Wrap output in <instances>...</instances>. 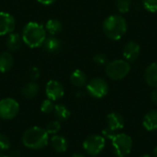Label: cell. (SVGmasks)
Listing matches in <instances>:
<instances>
[{
	"instance_id": "9a60e30c",
	"label": "cell",
	"mask_w": 157,
	"mask_h": 157,
	"mask_svg": "<svg viewBox=\"0 0 157 157\" xmlns=\"http://www.w3.org/2000/svg\"><path fill=\"white\" fill-rule=\"evenodd\" d=\"M43 49L49 52V53H55V52H58L61 48H62V41L57 39L55 36H52L51 37H48L46 38V40H44L43 44Z\"/></svg>"
},
{
	"instance_id": "4dcf8cb0",
	"label": "cell",
	"mask_w": 157,
	"mask_h": 157,
	"mask_svg": "<svg viewBox=\"0 0 157 157\" xmlns=\"http://www.w3.org/2000/svg\"><path fill=\"white\" fill-rule=\"evenodd\" d=\"M39 3L42 4V5H45V6H49V5H52V3H54L55 0H37Z\"/></svg>"
},
{
	"instance_id": "7402d4cb",
	"label": "cell",
	"mask_w": 157,
	"mask_h": 157,
	"mask_svg": "<svg viewBox=\"0 0 157 157\" xmlns=\"http://www.w3.org/2000/svg\"><path fill=\"white\" fill-rule=\"evenodd\" d=\"M56 119L59 121H65L69 119L71 113L69 109L63 104H57L54 106V110H53Z\"/></svg>"
},
{
	"instance_id": "9c48e42d",
	"label": "cell",
	"mask_w": 157,
	"mask_h": 157,
	"mask_svg": "<svg viewBox=\"0 0 157 157\" xmlns=\"http://www.w3.org/2000/svg\"><path fill=\"white\" fill-rule=\"evenodd\" d=\"M45 93L49 99L52 101H56V100L61 99L63 97L64 88L60 82L56 80H51L46 85Z\"/></svg>"
},
{
	"instance_id": "e575fe53",
	"label": "cell",
	"mask_w": 157,
	"mask_h": 157,
	"mask_svg": "<svg viewBox=\"0 0 157 157\" xmlns=\"http://www.w3.org/2000/svg\"><path fill=\"white\" fill-rule=\"evenodd\" d=\"M0 157H8V156H6V155H1V154H0Z\"/></svg>"
},
{
	"instance_id": "83f0119b",
	"label": "cell",
	"mask_w": 157,
	"mask_h": 157,
	"mask_svg": "<svg viewBox=\"0 0 157 157\" xmlns=\"http://www.w3.org/2000/svg\"><path fill=\"white\" fill-rule=\"evenodd\" d=\"M93 62L98 64V65H105L108 63V58L105 54L102 53H98L94 56Z\"/></svg>"
},
{
	"instance_id": "603a6c76",
	"label": "cell",
	"mask_w": 157,
	"mask_h": 157,
	"mask_svg": "<svg viewBox=\"0 0 157 157\" xmlns=\"http://www.w3.org/2000/svg\"><path fill=\"white\" fill-rule=\"evenodd\" d=\"M132 0H116V7L121 14H126L130 11Z\"/></svg>"
},
{
	"instance_id": "4316f807",
	"label": "cell",
	"mask_w": 157,
	"mask_h": 157,
	"mask_svg": "<svg viewBox=\"0 0 157 157\" xmlns=\"http://www.w3.org/2000/svg\"><path fill=\"white\" fill-rule=\"evenodd\" d=\"M11 143L9 138L5 135L0 133V151H6L10 148Z\"/></svg>"
},
{
	"instance_id": "f1b7e54d",
	"label": "cell",
	"mask_w": 157,
	"mask_h": 157,
	"mask_svg": "<svg viewBox=\"0 0 157 157\" xmlns=\"http://www.w3.org/2000/svg\"><path fill=\"white\" fill-rule=\"evenodd\" d=\"M29 75H30V78L34 81V80H37L40 75V69L38 67H33L31 68L30 70V73H29Z\"/></svg>"
},
{
	"instance_id": "ffe728a7",
	"label": "cell",
	"mask_w": 157,
	"mask_h": 157,
	"mask_svg": "<svg viewBox=\"0 0 157 157\" xmlns=\"http://www.w3.org/2000/svg\"><path fill=\"white\" fill-rule=\"evenodd\" d=\"M22 95L27 99H33L39 93V86L35 82L26 84L22 88Z\"/></svg>"
},
{
	"instance_id": "44dd1931",
	"label": "cell",
	"mask_w": 157,
	"mask_h": 157,
	"mask_svg": "<svg viewBox=\"0 0 157 157\" xmlns=\"http://www.w3.org/2000/svg\"><path fill=\"white\" fill-rule=\"evenodd\" d=\"M45 29L52 35V36H55L58 33H60L63 29V25L61 23V21H59L58 19H49L46 22L45 25Z\"/></svg>"
},
{
	"instance_id": "484cf974",
	"label": "cell",
	"mask_w": 157,
	"mask_h": 157,
	"mask_svg": "<svg viewBox=\"0 0 157 157\" xmlns=\"http://www.w3.org/2000/svg\"><path fill=\"white\" fill-rule=\"evenodd\" d=\"M143 6L150 13H157V0H143Z\"/></svg>"
},
{
	"instance_id": "f546056e",
	"label": "cell",
	"mask_w": 157,
	"mask_h": 157,
	"mask_svg": "<svg viewBox=\"0 0 157 157\" xmlns=\"http://www.w3.org/2000/svg\"><path fill=\"white\" fill-rule=\"evenodd\" d=\"M151 99L152 101L157 105V88H155L152 93H151Z\"/></svg>"
},
{
	"instance_id": "8992f818",
	"label": "cell",
	"mask_w": 157,
	"mask_h": 157,
	"mask_svg": "<svg viewBox=\"0 0 157 157\" xmlns=\"http://www.w3.org/2000/svg\"><path fill=\"white\" fill-rule=\"evenodd\" d=\"M106 141L105 138L98 134H93L88 136L83 143L85 151L90 155H98L105 148Z\"/></svg>"
},
{
	"instance_id": "1f68e13d",
	"label": "cell",
	"mask_w": 157,
	"mask_h": 157,
	"mask_svg": "<svg viewBox=\"0 0 157 157\" xmlns=\"http://www.w3.org/2000/svg\"><path fill=\"white\" fill-rule=\"evenodd\" d=\"M71 157H85V155H82V154H80V153H75V154L72 155V156Z\"/></svg>"
},
{
	"instance_id": "2e32d148",
	"label": "cell",
	"mask_w": 157,
	"mask_h": 157,
	"mask_svg": "<svg viewBox=\"0 0 157 157\" xmlns=\"http://www.w3.org/2000/svg\"><path fill=\"white\" fill-rule=\"evenodd\" d=\"M143 125L149 132L157 130V110L153 109L144 116Z\"/></svg>"
},
{
	"instance_id": "d6a6232c",
	"label": "cell",
	"mask_w": 157,
	"mask_h": 157,
	"mask_svg": "<svg viewBox=\"0 0 157 157\" xmlns=\"http://www.w3.org/2000/svg\"><path fill=\"white\" fill-rule=\"evenodd\" d=\"M154 156L157 157V146L154 149Z\"/></svg>"
},
{
	"instance_id": "d6986e66",
	"label": "cell",
	"mask_w": 157,
	"mask_h": 157,
	"mask_svg": "<svg viewBox=\"0 0 157 157\" xmlns=\"http://www.w3.org/2000/svg\"><path fill=\"white\" fill-rule=\"evenodd\" d=\"M70 81H71L72 85H74L75 86L82 87L86 84L87 77H86V75L82 70L77 69L72 73V75L70 76Z\"/></svg>"
},
{
	"instance_id": "e0dca14e",
	"label": "cell",
	"mask_w": 157,
	"mask_h": 157,
	"mask_svg": "<svg viewBox=\"0 0 157 157\" xmlns=\"http://www.w3.org/2000/svg\"><path fill=\"white\" fill-rule=\"evenodd\" d=\"M22 37L18 33H10L6 39V47L9 51L16 52L20 49L21 44H22Z\"/></svg>"
},
{
	"instance_id": "4fadbf2b",
	"label": "cell",
	"mask_w": 157,
	"mask_h": 157,
	"mask_svg": "<svg viewBox=\"0 0 157 157\" xmlns=\"http://www.w3.org/2000/svg\"><path fill=\"white\" fill-rule=\"evenodd\" d=\"M144 80L146 84L154 88L157 87V63H153L147 66L144 72Z\"/></svg>"
},
{
	"instance_id": "277c9868",
	"label": "cell",
	"mask_w": 157,
	"mask_h": 157,
	"mask_svg": "<svg viewBox=\"0 0 157 157\" xmlns=\"http://www.w3.org/2000/svg\"><path fill=\"white\" fill-rule=\"evenodd\" d=\"M103 135L112 142V146L118 157H125L132 149V139L125 133H116L105 129L102 132Z\"/></svg>"
},
{
	"instance_id": "30bf717a",
	"label": "cell",
	"mask_w": 157,
	"mask_h": 157,
	"mask_svg": "<svg viewBox=\"0 0 157 157\" xmlns=\"http://www.w3.org/2000/svg\"><path fill=\"white\" fill-rule=\"evenodd\" d=\"M141 53V47L140 45L134 41V40H131L128 41L122 50V54L124 57V60H126L129 63H133L135 62Z\"/></svg>"
},
{
	"instance_id": "8fae6325",
	"label": "cell",
	"mask_w": 157,
	"mask_h": 157,
	"mask_svg": "<svg viewBox=\"0 0 157 157\" xmlns=\"http://www.w3.org/2000/svg\"><path fill=\"white\" fill-rule=\"evenodd\" d=\"M15 18L6 12H0V36L10 34L15 29Z\"/></svg>"
},
{
	"instance_id": "836d02e7",
	"label": "cell",
	"mask_w": 157,
	"mask_h": 157,
	"mask_svg": "<svg viewBox=\"0 0 157 157\" xmlns=\"http://www.w3.org/2000/svg\"><path fill=\"white\" fill-rule=\"evenodd\" d=\"M141 157H151L149 155H142Z\"/></svg>"
},
{
	"instance_id": "ac0fdd59",
	"label": "cell",
	"mask_w": 157,
	"mask_h": 157,
	"mask_svg": "<svg viewBox=\"0 0 157 157\" xmlns=\"http://www.w3.org/2000/svg\"><path fill=\"white\" fill-rule=\"evenodd\" d=\"M14 63L13 56L10 52H4L0 53V73H6L9 71Z\"/></svg>"
},
{
	"instance_id": "7a4b0ae2",
	"label": "cell",
	"mask_w": 157,
	"mask_h": 157,
	"mask_svg": "<svg viewBox=\"0 0 157 157\" xmlns=\"http://www.w3.org/2000/svg\"><path fill=\"white\" fill-rule=\"evenodd\" d=\"M50 142L49 134L45 129L34 126L26 130L22 135L23 144L32 150H40L44 148Z\"/></svg>"
},
{
	"instance_id": "3957f363",
	"label": "cell",
	"mask_w": 157,
	"mask_h": 157,
	"mask_svg": "<svg viewBox=\"0 0 157 157\" xmlns=\"http://www.w3.org/2000/svg\"><path fill=\"white\" fill-rule=\"evenodd\" d=\"M46 38V29L40 23L33 21L29 22L23 29L22 40L24 43L30 48L42 46Z\"/></svg>"
},
{
	"instance_id": "cb8c5ba5",
	"label": "cell",
	"mask_w": 157,
	"mask_h": 157,
	"mask_svg": "<svg viewBox=\"0 0 157 157\" xmlns=\"http://www.w3.org/2000/svg\"><path fill=\"white\" fill-rule=\"evenodd\" d=\"M61 130V123L60 121L57 120V121H50L47 126H46V129L45 131L47 132L48 134H56L57 132H59Z\"/></svg>"
},
{
	"instance_id": "6da1fadb",
	"label": "cell",
	"mask_w": 157,
	"mask_h": 157,
	"mask_svg": "<svg viewBox=\"0 0 157 157\" xmlns=\"http://www.w3.org/2000/svg\"><path fill=\"white\" fill-rule=\"evenodd\" d=\"M102 29L109 40H119L126 34L128 24L121 15H111L103 21Z\"/></svg>"
},
{
	"instance_id": "52a82bcc",
	"label": "cell",
	"mask_w": 157,
	"mask_h": 157,
	"mask_svg": "<svg viewBox=\"0 0 157 157\" xmlns=\"http://www.w3.org/2000/svg\"><path fill=\"white\" fill-rule=\"evenodd\" d=\"M87 93L95 98H102L109 92L108 83L100 77L93 78L86 85Z\"/></svg>"
},
{
	"instance_id": "ba28073f",
	"label": "cell",
	"mask_w": 157,
	"mask_h": 157,
	"mask_svg": "<svg viewBox=\"0 0 157 157\" xmlns=\"http://www.w3.org/2000/svg\"><path fill=\"white\" fill-rule=\"evenodd\" d=\"M19 112V104L11 98L0 100V118L3 120H12Z\"/></svg>"
},
{
	"instance_id": "d4e9b609",
	"label": "cell",
	"mask_w": 157,
	"mask_h": 157,
	"mask_svg": "<svg viewBox=\"0 0 157 157\" xmlns=\"http://www.w3.org/2000/svg\"><path fill=\"white\" fill-rule=\"evenodd\" d=\"M54 106L55 105L53 104V101L47 98V99L42 101V103L40 105V110H41V112H43L45 114H50V113L53 112Z\"/></svg>"
},
{
	"instance_id": "5bb4252c",
	"label": "cell",
	"mask_w": 157,
	"mask_h": 157,
	"mask_svg": "<svg viewBox=\"0 0 157 157\" xmlns=\"http://www.w3.org/2000/svg\"><path fill=\"white\" fill-rule=\"evenodd\" d=\"M50 144L52 148L56 152V153H64L67 148H68V142L67 140L60 135H53L51 140H50Z\"/></svg>"
},
{
	"instance_id": "5b68a950",
	"label": "cell",
	"mask_w": 157,
	"mask_h": 157,
	"mask_svg": "<svg viewBox=\"0 0 157 157\" xmlns=\"http://www.w3.org/2000/svg\"><path fill=\"white\" fill-rule=\"evenodd\" d=\"M131 71L130 63L123 59L111 61L106 64V74L112 80H121L125 78Z\"/></svg>"
},
{
	"instance_id": "7c38bea8",
	"label": "cell",
	"mask_w": 157,
	"mask_h": 157,
	"mask_svg": "<svg viewBox=\"0 0 157 157\" xmlns=\"http://www.w3.org/2000/svg\"><path fill=\"white\" fill-rule=\"evenodd\" d=\"M107 122H108V128L110 132H116L117 131H120L123 129L124 127V119L123 117L116 112L109 113L107 116Z\"/></svg>"
}]
</instances>
